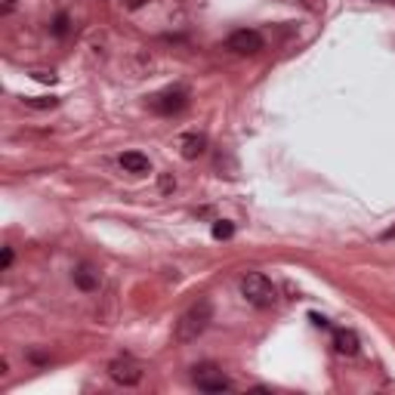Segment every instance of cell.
I'll use <instances>...</instances> for the list:
<instances>
[{
  "instance_id": "obj_1",
  "label": "cell",
  "mask_w": 395,
  "mask_h": 395,
  "mask_svg": "<svg viewBox=\"0 0 395 395\" xmlns=\"http://www.w3.org/2000/svg\"><path fill=\"white\" fill-rule=\"evenodd\" d=\"M210 321H213V303L207 297H201L198 303H192L185 312L180 315V321H176V330H173V337H176V343H195V340L204 334L207 328H210Z\"/></svg>"
},
{
  "instance_id": "obj_2",
  "label": "cell",
  "mask_w": 395,
  "mask_h": 395,
  "mask_svg": "<svg viewBox=\"0 0 395 395\" xmlns=\"http://www.w3.org/2000/svg\"><path fill=\"white\" fill-rule=\"evenodd\" d=\"M241 297L250 306H257V309H269L278 300V290L262 272H247L241 278Z\"/></svg>"
},
{
  "instance_id": "obj_3",
  "label": "cell",
  "mask_w": 395,
  "mask_h": 395,
  "mask_svg": "<svg viewBox=\"0 0 395 395\" xmlns=\"http://www.w3.org/2000/svg\"><path fill=\"white\" fill-rule=\"evenodd\" d=\"M192 383L204 392H226L232 389V380L216 365H198L192 368Z\"/></svg>"
},
{
  "instance_id": "obj_4",
  "label": "cell",
  "mask_w": 395,
  "mask_h": 395,
  "mask_svg": "<svg viewBox=\"0 0 395 395\" xmlns=\"http://www.w3.org/2000/svg\"><path fill=\"white\" fill-rule=\"evenodd\" d=\"M226 50L235 53V56H253V53L262 50V34L253 28H241V31H232L226 37Z\"/></svg>"
},
{
  "instance_id": "obj_5",
  "label": "cell",
  "mask_w": 395,
  "mask_h": 395,
  "mask_svg": "<svg viewBox=\"0 0 395 395\" xmlns=\"http://www.w3.org/2000/svg\"><path fill=\"white\" fill-rule=\"evenodd\" d=\"M142 374H145L142 365L133 359H127V355H123V359H114L112 365H108V377H112L118 386H127V389L142 383Z\"/></svg>"
},
{
  "instance_id": "obj_6",
  "label": "cell",
  "mask_w": 395,
  "mask_h": 395,
  "mask_svg": "<svg viewBox=\"0 0 395 395\" xmlns=\"http://www.w3.org/2000/svg\"><path fill=\"white\" fill-rule=\"evenodd\" d=\"M152 108L158 114H176L185 108V90H164L152 99Z\"/></svg>"
},
{
  "instance_id": "obj_7",
  "label": "cell",
  "mask_w": 395,
  "mask_h": 395,
  "mask_svg": "<svg viewBox=\"0 0 395 395\" xmlns=\"http://www.w3.org/2000/svg\"><path fill=\"white\" fill-rule=\"evenodd\" d=\"M204 149H207V139L201 136V133H185V136H180V154L185 161H195L198 154H204Z\"/></svg>"
},
{
  "instance_id": "obj_8",
  "label": "cell",
  "mask_w": 395,
  "mask_h": 395,
  "mask_svg": "<svg viewBox=\"0 0 395 395\" xmlns=\"http://www.w3.org/2000/svg\"><path fill=\"white\" fill-rule=\"evenodd\" d=\"M74 284L81 290H87V293L99 290V272L93 266H87V262H81V266L74 269Z\"/></svg>"
},
{
  "instance_id": "obj_9",
  "label": "cell",
  "mask_w": 395,
  "mask_h": 395,
  "mask_svg": "<svg viewBox=\"0 0 395 395\" xmlns=\"http://www.w3.org/2000/svg\"><path fill=\"white\" fill-rule=\"evenodd\" d=\"M121 167L127 170V173H136V176H142V173H149L152 170L149 158H145L142 152H123L121 154Z\"/></svg>"
},
{
  "instance_id": "obj_10",
  "label": "cell",
  "mask_w": 395,
  "mask_h": 395,
  "mask_svg": "<svg viewBox=\"0 0 395 395\" xmlns=\"http://www.w3.org/2000/svg\"><path fill=\"white\" fill-rule=\"evenodd\" d=\"M334 349L340 355H355V352H359V337H355V330L337 328L334 330Z\"/></svg>"
},
{
  "instance_id": "obj_11",
  "label": "cell",
  "mask_w": 395,
  "mask_h": 395,
  "mask_svg": "<svg viewBox=\"0 0 395 395\" xmlns=\"http://www.w3.org/2000/svg\"><path fill=\"white\" fill-rule=\"evenodd\" d=\"M232 235H235V226H232V222H226V220L213 222V238H220L222 241V238H232Z\"/></svg>"
},
{
  "instance_id": "obj_12",
  "label": "cell",
  "mask_w": 395,
  "mask_h": 395,
  "mask_svg": "<svg viewBox=\"0 0 395 395\" xmlns=\"http://www.w3.org/2000/svg\"><path fill=\"white\" fill-rule=\"evenodd\" d=\"M173 189H176V180L170 173H164L161 176V192H173Z\"/></svg>"
},
{
  "instance_id": "obj_13",
  "label": "cell",
  "mask_w": 395,
  "mask_h": 395,
  "mask_svg": "<svg viewBox=\"0 0 395 395\" xmlns=\"http://www.w3.org/2000/svg\"><path fill=\"white\" fill-rule=\"evenodd\" d=\"M10 266H13V247H4V260H0V269L6 272Z\"/></svg>"
},
{
  "instance_id": "obj_14",
  "label": "cell",
  "mask_w": 395,
  "mask_h": 395,
  "mask_svg": "<svg viewBox=\"0 0 395 395\" xmlns=\"http://www.w3.org/2000/svg\"><path fill=\"white\" fill-rule=\"evenodd\" d=\"M15 10V0H0V15H10Z\"/></svg>"
},
{
  "instance_id": "obj_15",
  "label": "cell",
  "mask_w": 395,
  "mask_h": 395,
  "mask_svg": "<svg viewBox=\"0 0 395 395\" xmlns=\"http://www.w3.org/2000/svg\"><path fill=\"white\" fill-rule=\"evenodd\" d=\"M53 31H56V34H65V31H68V19H65V15H59V19H56V28H53Z\"/></svg>"
},
{
  "instance_id": "obj_16",
  "label": "cell",
  "mask_w": 395,
  "mask_h": 395,
  "mask_svg": "<svg viewBox=\"0 0 395 395\" xmlns=\"http://www.w3.org/2000/svg\"><path fill=\"white\" fill-rule=\"evenodd\" d=\"M383 241H395V226L389 232H383Z\"/></svg>"
}]
</instances>
